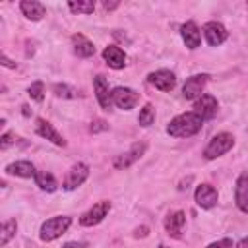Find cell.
<instances>
[{
  "label": "cell",
  "instance_id": "6da1fadb",
  "mask_svg": "<svg viewBox=\"0 0 248 248\" xmlns=\"http://www.w3.org/2000/svg\"><path fill=\"white\" fill-rule=\"evenodd\" d=\"M203 126V120L192 110V112H182L178 116H174L169 126H167V134L172 138H190L196 136Z\"/></svg>",
  "mask_w": 248,
  "mask_h": 248
},
{
  "label": "cell",
  "instance_id": "7a4b0ae2",
  "mask_svg": "<svg viewBox=\"0 0 248 248\" xmlns=\"http://www.w3.org/2000/svg\"><path fill=\"white\" fill-rule=\"evenodd\" d=\"M72 225V217L68 215H56V217H50L46 219L43 225H41V231H39V236L41 240L45 242H52L56 240L58 236H62Z\"/></svg>",
  "mask_w": 248,
  "mask_h": 248
},
{
  "label": "cell",
  "instance_id": "3957f363",
  "mask_svg": "<svg viewBox=\"0 0 248 248\" xmlns=\"http://www.w3.org/2000/svg\"><path fill=\"white\" fill-rule=\"evenodd\" d=\"M232 145H234V136L229 134V132H219V134L213 136V138L209 140V143L205 145L203 157L209 159V161H211V159H217V157L225 155L227 151H231Z\"/></svg>",
  "mask_w": 248,
  "mask_h": 248
},
{
  "label": "cell",
  "instance_id": "277c9868",
  "mask_svg": "<svg viewBox=\"0 0 248 248\" xmlns=\"http://www.w3.org/2000/svg\"><path fill=\"white\" fill-rule=\"evenodd\" d=\"M110 211V202L108 200H101L97 202L91 209H87L81 217H79V225L81 227H93V225H99Z\"/></svg>",
  "mask_w": 248,
  "mask_h": 248
},
{
  "label": "cell",
  "instance_id": "5b68a950",
  "mask_svg": "<svg viewBox=\"0 0 248 248\" xmlns=\"http://www.w3.org/2000/svg\"><path fill=\"white\" fill-rule=\"evenodd\" d=\"M110 93H112V105H116L122 110L134 108L138 105V101H140V93L130 89V87H122L120 85V87H114Z\"/></svg>",
  "mask_w": 248,
  "mask_h": 248
},
{
  "label": "cell",
  "instance_id": "8992f818",
  "mask_svg": "<svg viewBox=\"0 0 248 248\" xmlns=\"http://www.w3.org/2000/svg\"><path fill=\"white\" fill-rule=\"evenodd\" d=\"M217 108H219V103L213 95L209 93H203L202 97H198L194 101V112L202 118V120H211L215 114H217Z\"/></svg>",
  "mask_w": 248,
  "mask_h": 248
},
{
  "label": "cell",
  "instance_id": "52a82bcc",
  "mask_svg": "<svg viewBox=\"0 0 248 248\" xmlns=\"http://www.w3.org/2000/svg\"><path fill=\"white\" fill-rule=\"evenodd\" d=\"M207 74H196V76H190L186 81H184V87H182V95L184 99L188 101H196L198 97L203 95V87L207 83Z\"/></svg>",
  "mask_w": 248,
  "mask_h": 248
},
{
  "label": "cell",
  "instance_id": "ba28073f",
  "mask_svg": "<svg viewBox=\"0 0 248 248\" xmlns=\"http://www.w3.org/2000/svg\"><path fill=\"white\" fill-rule=\"evenodd\" d=\"M147 81L155 87V89H159V91H172L174 89V85H176V76H174V72H170V70H155V72H151L149 76H147Z\"/></svg>",
  "mask_w": 248,
  "mask_h": 248
},
{
  "label": "cell",
  "instance_id": "9c48e42d",
  "mask_svg": "<svg viewBox=\"0 0 248 248\" xmlns=\"http://www.w3.org/2000/svg\"><path fill=\"white\" fill-rule=\"evenodd\" d=\"M87 176H89V167L85 163H76L68 170L62 186H64V190H76V188H79L87 180Z\"/></svg>",
  "mask_w": 248,
  "mask_h": 248
},
{
  "label": "cell",
  "instance_id": "30bf717a",
  "mask_svg": "<svg viewBox=\"0 0 248 248\" xmlns=\"http://www.w3.org/2000/svg\"><path fill=\"white\" fill-rule=\"evenodd\" d=\"M203 37H205V41H207L209 46H219L221 43L227 41L229 31H227V27H225L223 23H219V21H207V23L203 25Z\"/></svg>",
  "mask_w": 248,
  "mask_h": 248
},
{
  "label": "cell",
  "instance_id": "8fae6325",
  "mask_svg": "<svg viewBox=\"0 0 248 248\" xmlns=\"http://www.w3.org/2000/svg\"><path fill=\"white\" fill-rule=\"evenodd\" d=\"M194 200L202 209H211L217 203L219 194L211 184H200L196 188V192H194Z\"/></svg>",
  "mask_w": 248,
  "mask_h": 248
},
{
  "label": "cell",
  "instance_id": "7c38bea8",
  "mask_svg": "<svg viewBox=\"0 0 248 248\" xmlns=\"http://www.w3.org/2000/svg\"><path fill=\"white\" fill-rule=\"evenodd\" d=\"M93 89H95V97H97L101 108L103 110H110V107H112V93L108 91V83H107L105 76L99 74V76L93 78Z\"/></svg>",
  "mask_w": 248,
  "mask_h": 248
},
{
  "label": "cell",
  "instance_id": "4fadbf2b",
  "mask_svg": "<svg viewBox=\"0 0 248 248\" xmlns=\"http://www.w3.org/2000/svg\"><path fill=\"white\" fill-rule=\"evenodd\" d=\"M145 151H147V143H145V141H136L126 153H122V155L114 161V167H116V169H128L132 163L140 161V157H141Z\"/></svg>",
  "mask_w": 248,
  "mask_h": 248
},
{
  "label": "cell",
  "instance_id": "5bb4252c",
  "mask_svg": "<svg viewBox=\"0 0 248 248\" xmlns=\"http://www.w3.org/2000/svg\"><path fill=\"white\" fill-rule=\"evenodd\" d=\"M184 225H186V213L184 211H170L165 217V231L172 238H180L182 236Z\"/></svg>",
  "mask_w": 248,
  "mask_h": 248
},
{
  "label": "cell",
  "instance_id": "9a60e30c",
  "mask_svg": "<svg viewBox=\"0 0 248 248\" xmlns=\"http://www.w3.org/2000/svg\"><path fill=\"white\" fill-rule=\"evenodd\" d=\"M234 202L242 213H248V170H244L234 184Z\"/></svg>",
  "mask_w": 248,
  "mask_h": 248
},
{
  "label": "cell",
  "instance_id": "2e32d148",
  "mask_svg": "<svg viewBox=\"0 0 248 248\" xmlns=\"http://www.w3.org/2000/svg\"><path fill=\"white\" fill-rule=\"evenodd\" d=\"M35 130H37V134L41 136V138H45V140H48V141H52L54 145H60V147H64L66 145V140L52 128V124L50 122H46L45 118H37L35 120Z\"/></svg>",
  "mask_w": 248,
  "mask_h": 248
},
{
  "label": "cell",
  "instance_id": "e0dca14e",
  "mask_svg": "<svg viewBox=\"0 0 248 248\" xmlns=\"http://www.w3.org/2000/svg\"><path fill=\"white\" fill-rule=\"evenodd\" d=\"M103 58L108 64V68H112V70H120L126 66V52L116 45H108L103 50Z\"/></svg>",
  "mask_w": 248,
  "mask_h": 248
},
{
  "label": "cell",
  "instance_id": "ac0fdd59",
  "mask_svg": "<svg viewBox=\"0 0 248 248\" xmlns=\"http://www.w3.org/2000/svg\"><path fill=\"white\" fill-rule=\"evenodd\" d=\"M180 35L186 43V46L190 50L198 48L200 46V41H202V33H200V27L194 23V21H186L182 27H180Z\"/></svg>",
  "mask_w": 248,
  "mask_h": 248
},
{
  "label": "cell",
  "instance_id": "d6986e66",
  "mask_svg": "<svg viewBox=\"0 0 248 248\" xmlns=\"http://www.w3.org/2000/svg\"><path fill=\"white\" fill-rule=\"evenodd\" d=\"M72 45H74V52L81 58H89L95 54V45L81 33H74L72 35Z\"/></svg>",
  "mask_w": 248,
  "mask_h": 248
},
{
  "label": "cell",
  "instance_id": "ffe728a7",
  "mask_svg": "<svg viewBox=\"0 0 248 248\" xmlns=\"http://www.w3.org/2000/svg\"><path fill=\"white\" fill-rule=\"evenodd\" d=\"M19 10H21V14L27 17V19H31V21H39V19H43V16H45V6L41 4V2H37V0H21L19 2Z\"/></svg>",
  "mask_w": 248,
  "mask_h": 248
},
{
  "label": "cell",
  "instance_id": "44dd1931",
  "mask_svg": "<svg viewBox=\"0 0 248 248\" xmlns=\"http://www.w3.org/2000/svg\"><path fill=\"white\" fill-rule=\"evenodd\" d=\"M6 174H12V176H21V178H35L37 170L33 167L31 161H16V163H10L6 167Z\"/></svg>",
  "mask_w": 248,
  "mask_h": 248
},
{
  "label": "cell",
  "instance_id": "7402d4cb",
  "mask_svg": "<svg viewBox=\"0 0 248 248\" xmlns=\"http://www.w3.org/2000/svg\"><path fill=\"white\" fill-rule=\"evenodd\" d=\"M35 184H37L41 190H45V192H54V190L58 188V182H56L54 174L48 172V170H39V172L35 174Z\"/></svg>",
  "mask_w": 248,
  "mask_h": 248
},
{
  "label": "cell",
  "instance_id": "603a6c76",
  "mask_svg": "<svg viewBox=\"0 0 248 248\" xmlns=\"http://www.w3.org/2000/svg\"><path fill=\"white\" fill-rule=\"evenodd\" d=\"M17 231V221L16 219H8L2 223V232H0V246H6L10 242V238L16 236Z\"/></svg>",
  "mask_w": 248,
  "mask_h": 248
},
{
  "label": "cell",
  "instance_id": "cb8c5ba5",
  "mask_svg": "<svg viewBox=\"0 0 248 248\" xmlns=\"http://www.w3.org/2000/svg\"><path fill=\"white\" fill-rule=\"evenodd\" d=\"M153 120H155V108H153V105H151V103H147V105L140 110L138 122H140V126L147 128V126H151V124H153Z\"/></svg>",
  "mask_w": 248,
  "mask_h": 248
},
{
  "label": "cell",
  "instance_id": "d4e9b609",
  "mask_svg": "<svg viewBox=\"0 0 248 248\" xmlns=\"http://www.w3.org/2000/svg\"><path fill=\"white\" fill-rule=\"evenodd\" d=\"M68 8H70V12H74V14H93V10H95V2L93 0H85V2H68Z\"/></svg>",
  "mask_w": 248,
  "mask_h": 248
},
{
  "label": "cell",
  "instance_id": "484cf974",
  "mask_svg": "<svg viewBox=\"0 0 248 248\" xmlns=\"http://www.w3.org/2000/svg\"><path fill=\"white\" fill-rule=\"evenodd\" d=\"M52 91H54L56 97H62V99H76V97L79 95L74 87H70V85H66V83H56V85L52 87Z\"/></svg>",
  "mask_w": 248,
  "mask_h": 248
},
{
  "label": "cell",
  "instance_id": "4316f807",
  "mask_svg": "<svg viewBox=\"0 0 248 248\" xmlns=\"http://www.w3.org/2000/svg\"><path fill=\"white\" fill-rule=\"evenodd\" d=\"M27 95H29L33 101L41 103V101L45 99V85H43V81H35V83H31L29 89H27Z\"/></svg>",
  "mask_w": 248,
  "mask_h": 248
},
{
  "label": "cell",
  "instance_id": "83f0119b",
  "mask_svg": "<svg viewBox=\"0 0 248 248\" xmlns=\"http://www.w3.org/2000/svg\"><path fill=\"white\" fill-rule=\"evenodd\" d=\"M89 130H91L93 134H97V132H105V130H108V124H107L103 118H95V120L91 122V126H89Z\"/></svg>",
  "mask_w": 248,
  "mask_h": 248
},
{
  "label": "cell",
  "instance_id": "f1b7e54d",
  "mask_svg": "<svg viewBox=\"0 0 248 248\" xmlns=\"http://www.w3.org/2000/svg\"><path fill=\"white\" fill-rule=\"evenodd\" d=\"M12 143H14V134L12 132L2 134V138H0V149H8Z\"/></svg>",
  "mask_w": 248,
  "mask_h": 248
},
{
  "label": "cell",
  "instance_id": "f546056e",
  "mask_svg": "<svg viewBox=\"0 0 248 248\" xmlns=\"http://www.w3.org/2000/svg\"><path fill=\"white\" fill-rule=\"evenodd\" d=\"M207 248H232V240L231 238H221L217 242H211Z\"/></svg>",
  "mask_w": 248,
  "mask_h": 248
},
{
  "label": "cell",
  "instance_id": "4dcf8cb0",
  "mask_svg": "<svg viewBox=\"0 0 248 248\" xmlns=\"http://www.w3.org/2000/svg\"><path fill=\"white\" fill-rule=\"evenodd\" d=\"M147 234H149V229H147L145 225H141V227H138V229L134 231V236H136V238H145Z\"/></svg>",
  "mask_w": 248,
  "mask_h": 248
},
{
  "label": "cell",
  "instance_id": "1f68e13d",
  "mask_svg": "<svg viewBox=\"0 0 248 248\" xmlns=\"http://www.w3.org/2000/svg\"><path fill=\"white\" fill-rule=\"evenodd\" d=\"M62 248H89V242H66Z\"/></svg>",
  "mask_w": 248,
  "mask_h": 248
},
{
  "label": "cell",
  "instance_id": "d6a6232c",
  "mask_svg": "<svg viewBox=\"0 0 248 248\" xmlns=\"http://www.w3.org/2000/svg\"><path fill=\"white\" fill-rule=\"evenodd\" d=\"M0 60H2V66H6V68H16V62H14V60H10V58H8L4 52H2Z\"/></svg>",
  "mask_w": 248,
  "mask_h": 248
},
{
  "label": "cell",
  "instance_id": "836d02e7",
  "mask_svg": "<svg viewBox=\"0 0 248 248\" xmlns=\"http://www.w3.org/2000/svg\"><path fill=\"white\" fill-rule=\"evenodd\" d=\"M103 6H105V10H114V8H118V2H108V0H105Z\"/></svg>",
  "mask_w": 248,
  "mask_h": 248
},
{
  "label": "cell",
  "instance_id": "e575fe53",
  "mask_svg": "<svg viewBox=\"0 0 248 248\" xmlns=\"http://www.w3.org/2000/svg\"><path fill=\"white\" fill-rule=\"evenodd\" d=\"M240 248H248V236L240 240Z\"/></svg>",
  "mask_w": 248,
  "mask_h": 248
},
{
  "label": "cell",
  "instance_id": "d590c367",
  "mask_svg": "<svg viewBox=\"0 0 248 248\" xmlns=\"http://www.w3.org/2000/svg\"><path fill=\"white\" fill-rule=\"evenodd\" d=\"M21 108H23V116H29V114H31V112H29V107H27V105H23Z\"/></svg>",
  "mask_w": 248,
  "mask_h": 248
},
{
  "label": "cell",
  "instance_id": "8d00e7d4",
  "mask_svg": "<svg viewBox=\"0 0 248 248\" xmlns=\"http://www.w3.org/2000/svg\"><path fill=\"white\" fill-rule=\"evenodd\" d=\"M159 248H167V246H165V244H161V246H159Z\"/></svg>",
  "mask_w": 248,
  "mask_h": 248
}]
</instances>
